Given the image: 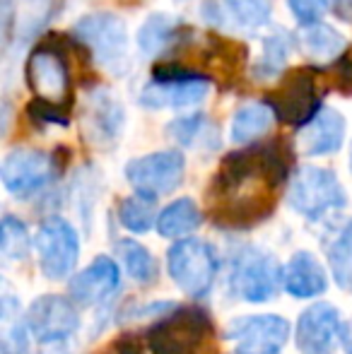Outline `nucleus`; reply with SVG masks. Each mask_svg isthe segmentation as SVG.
I'll use <instances>...</instances> for the list:
<instances>
[{
	"instance_id": "f257e3e1",
	"label": "nucleus",
	"mask_w": 352,
	"mask_h": 354,
	"mask_svg": "<svg viewBox=\"0 0 352 354\" xmlns=\"http://www.w3.org/2000/svg\"><path fill=\"white\" fill-rule=\"evenodd\" d=\"M287 171V154L277 145H256L227 154L207 191L210 217L230 229L263 222L275 210Z\"/></svg>"
},
{
	"instance_id": "f03ea898",
	"label": "nucleus",
	"mask_w": 352,
	"mask_h": 354,
	"mask_svg": "<svg viewBox=\"0 0 352 354\" xmlns=\"http://www.w3.org/2000/svg\"><path fill=\"white\" fill-rule=\"evenodd\" d=\"M210 316L201 308H178L150 330L152 354H207L212 347Z\"/></svg>"
},
{
	"instance_id": "7ed1b4c3",
	"label": "nucleus",
	"mask_w": 352,
	"mask_h": 354,
	"mask_svg": "<svg viewBox=\"0 0 352 354\" xmlns=\"http://www.w3.org/2000/svg\"><path fill=\"white\" fill-rule=\"evenodd\" d=\"M77 39L89 46L97 63L116 77H123L131 68L128 56V29L118 15L111 12H94L85 15L75 24Z\"/></svg>"
},
{
	"instance_id": "20e7f679",
	"label": "nucleus",
	"mask_w": 352,
	"mask_h": 354,
	"mask_svg": "<svg viewBox=\"0 0 352 354\" xmlns=\"http://www.w3.org/2000/svg\"><path fill=\"white\" fill-rule=\"evenodd\" d=\"M266 104L282 123L304 128L321 111V92L316 71L297 68L266 97Z\"/></svg>"
},
{
	"instance_id": "39448f33",
	"label": "nucleus",
	"mask_w": 352,
	"mask_h": 354,
	"mask_svg": "<svg viewBox=\"0 0 352 354\" xmlns=\"http://www.w3.org/2000/svg\"><path fill=\"white\" fill-rule=\"evenodd\" d=\"M287 198L297 212L309 219H319L333 210H340L348 201L338 176L321 167L299 169L292 176Z\"/></svg>"
},
{
	"instance_id": "423d86ee",
	"label": "nucleus",
	"mask_w": 352,
	"mask_h": 354,
	"mask_svg": "<svg viewBox=\"0 0 352 354\" xmlns=\"http://www.w3.org/2000/svg\"><path fill=\"white\" fill-rule=\"evenodd\" d=\"M207 89H210V80L203 75L176 66H157L152 71V82L142 89L140 104L147 109L193 106L205 99Z\"/></svg>"
},
{
	"instance_id": "0eeeda50",
	"label": "nucleus",
	"mask_w": 352,
	"mask_h": 354,
	"mask_svg": "<svg viewBox=\"0 0 352 354\" xmlns=\"http://www.w3.org/2000/svg\"><path fill=\"white\" fill-rule=\"evenodd\" d=\"M169 275L191 297H205L215 282V253L201 239H183L167 256Z\"/></svg>"
},
{
	"instance_id": "6e6552de",
	"label": "nucleus",
	"mask_w": 352,
	"mask_h": 354,
	"mask_svg": "<svg viewBox=\"0 0 352 354\" xmlns=\"http://www.w3.org/2000/svg\"><path fill=\"white\" fill-rule=\"evenodd\" d=\"M183 169H186L183 154L178 149H165V152H152L128 162L126 178L136 188V193L157 198L178 188Z\"/></svg>"
},
{
	"instance_id": "1a4fd4ad",
	"label": "nucleus",
	"mask_w": 352,
	"mask_h": 354,
	"mask_svg": "<svg viewBox=\"0 0 352 354\" xmlns=\"http://www.w3.org/2000/svg\"><path fill=\"white\" fill-rule=\"evenodd\" d=\"M37 251L44 275L51 280H61L75 268L77 256H80V241H77L75 229L66 219L51 217L39 229Z\"/></svg>"
},
{
	"instance_id": "9d476101",
	"label": "nucleus",
	"mask_w": 352,
	"mask_h": 354,
	"mask_svg": "<svg viewBox=\"0 0 352 354\" xmlns=\"http://www.w3.org/2000/svg\"><path fill=\"white\" fill-rule=\"evenodd\" d=\"M227 337L234 345V354H280L290 337V323L280 316L237 318Z\"/></svg>"
},
{
	"instance_id": "9b49d317",
	"label": "nucleus",
	"mask_w": 352,
	"mask_h": 354,
	"mask_svg": "<svg viewBox=\"0 0 352 354\" xmlns=\"http://www.w3.org/2000/svg\"><path fill=\"white\" fill-rule=\"evenodd\" d=\"M53 159L41 149H12L5 157L0 176L3 183L12 196L17 198H29L34 193H39L48 181L53 178Z\"/></svg>"
},
{
	"instance_id": "f8f14e48",
	"label": "nucleus",
	"mask_w": 352,
	"mask_h": 354,
	"mask_svg": "<svg viewBox=\"0 0 352 354\" xmlns=\"http://www.w3.org/2000/svg\"><path fill=\"white\" fill-rule=\"evenodd\" d=\"M27 84L39 99L61 104L71 94V71L66 66V58L61 51L48 46H39L27 58Z\"/></svg>"
},
{
	"instance_id": "ddd939ff",
	"label": "nucleus",
	"mask_w": 352,
	"mask_h": 354,
	"mask_svg": "<svg viewBox=\"0 0 352 354\" xmlns=\"http://www.w3.org/2000/svg\"><path fill=\"white\" fill-rule=\"evenodd\" d=\"M203 19L220 32H256L270 22V0H207Z\"/></svg>"
},
{
	"instance_id": "4468645a",
	"label": "nucleus",
	"mask_w": 352,
	"mask_h": 354,
	"mask_svg": "<svg viewBox=\"0 0 352 354\" xmlns=\"http://www.w3.org/2000/svg\"><path fill=\"white\" fill-rule=\"evenodd\" d=\"M29 330L34 333L39 342H61L71 337L80 326L77 311L68 299L56 297V294H46V297L37 299L27 313Z\"/></svg>"
},
{
	"instance_id": "2eb2a0df",
	"label": "nucleus",
	"mask_w": 352,
	"mask_h": 354,
	"mask_svg": "<svg viewBox=\"0 0 352 354\" xmlns=\"http://www.w3.org/2000/svg\"><path fill=\"white\" fill-rule=\"evenodd\" d=\"M335 335H340L338 308L331 304H314L297 323V347L302 354H324L331 350Z\"/></svg>"
},
{
	"instance_id": "dca6fc26",
	"label": "nucleus",
	"mask_w": 352,
	"mask_h": 354,
	"mask_svg": "<svg viewBox=\"0 0 352 354\" xmlns=\"http://www.w3.org/2000/svg\"><path fill=\"white\" fill-rule=\"evenodd\" d=\"M121 284L118 268L111 258H97L77 272L71 280V294L80 306H92V304H102L111 297Z\"/></svg>"
},
{
	"instance_id": "f3484780",
	"label": "nucleus",
	"mask_w": 352,
	"mask_h": 354,
	"mask_svg": "<svg viewBox=\"0 0 352 354\" xmlns=\"http://www.w3.org/2000/svg\"><path fill=\"white\" fill-rule=\"evenodd\" d=\"M280 263L272 256H254L237 272V292L244 301L263 304L280 289Z\"/></svg>"
},
{
	"instance_id": "a211bd4d",
	"label": "nucleus",
	"mask_w": 352,
	"mask_h": 354,
	"mask_svg": "<svg viewBox=\"0 0 352 354\" xmlns=\"http://www.w3.org/2000/svg\"><path fill=\"white\" fill-rule=\"evenodd\" d=\"M345 138V118L335 109H321L309 123L299 131V149L311 157L333 154L340 149Z\"/></svg>"
},
{
	"instance_id": "6ab92c4d",
	"label": "nucleus",
	"mask_w": 352,
	"mask_h": 354,
	"mask_svg": "<svg viewBox=\"0 0 352 354\" xmlns=\"http://www.w3.org/2000/svg\"><path fill=\"white\" fill-rule=\"evenodd\" d=\"M85 126L94 142L113 140L121 133L123 126V109L118 102H113L109 94L97 92L89 97L85 111Z\"/></svg>"
},
{
	"instance_id": "aec40b11",
	"label": "nucleus",
	"mask_w": 352,
	"mask_h": 354,
	"mask_svg": "<svg viewBox=\"0 0 352 354\" xmlns=\"http://www.w3.org/2000/svg\"><path fill=\"white\" fill-rule=\"evenodd\" d=\"M285 287L297 299L316 297L326 289V272L311 253H297L285 270Z\"/></svg>"
},
{
	"instance_id": "412c9836",
	"label": "nucleus",
	"mask_w": 352,
	"mask_h": 354,
	"mask_svg": "<svg viewBox=\"0 0 352 354\" xmlns=\"http://www.w3.org/2000/svg\"><path fill=\"white\" fill-rule=\"evenodd\" d=\"M181 22L167 17L162 12H155L145 19V24L138 32V46L147 53V56H157L172 48L181 39Z\"/></svg>"
},
{
	"instance_id": "4be33fe9",
	"label": "nucleus",
	"mask_w": 352,
	"mask_h": 354,
	"mask_svg": "<svg viewBox=\"0 0 352 354\" xmlns=\"http://www.w3.org/2000/svg\"><path fill=\"white\" fill-rule=\"evenodd\" d=\"M203 217L201 210L193 201L188 198H178L172 205H167L165 210L157 217V232L167 239H176V236H186V234L196 232L201 227Z\"/></svg>"
},
{
	"instance_id": "5701e85b",
	"label": "nucleus",
	"mask_w": 352,
	"mask_h": 354,
	"mask_svg": "<svg viewBox=\"0 0 352 354\" xmlns=\"http://www.w3.org/2000/svg\"><path fill=\"white\" fill-rule=\"evenodd\" d=\"M272 116L275 113L270 111L268 104H246L232 118V131L230 138L232 142H251L256 138H261L268 128L272 126Z\"/></svg>"
},
{
	"instance_id": "b1692460",
	"label": "nucleus",
	"mask_w": 352,
	"mask_h": 354,
	"mask_svg": "<svg viewBox=\"0 0 352 354\" xmlns=\"http://www.w3.org/2000/svg\"><path fill=\"white\" fill-rule=\"evenodd\" d=\"M299 41H302V48H304L309 56L314 58H335L338 53H343L345 48V39L335 32L333 27L328 24H309V27L302 29L299 34Z\"/></svg>"
},
{
	"instance_id": "393cba45",
	"label": "nucleus",
	"mask_w": 352,
	"mask_h": 354,
	"mask_svg": "<svg viewBox=\"0 0 352 354\" xmlns=\"http://www.w3.org/2000/svg\"><path fill=\"white\" fill-rule=\"evenodd\" d=\"M116 253L126 266L128 275L136 282L147 284L157 277V263L142 243L133 241V239H123V241L116 243Z\"/></svg>"
},
{
	"instance_id": "a878e982",
	"label": "nucleus",
	"mask_w": 352,
	"mask_h": 354,
	"mask_svg": "<svg viewBox=\"0 0 352 354\" xmlns=\"http://www.w3.org/2000/svg\"><path fill=\"white\" fill-rule=\"evenodd\" d=\"M118 219L126 229L136 234H142L155 224V198L136 193L133 198H126L118 207Z\"/></svg>"
},
{
	"instance_id": "bb28decb",
	"label": "nucleus",
	"mask_w": 352,
	"mask_h": 354,
	"mask_svg": "<svg viewBox=\"0 0 352 354\" xmlns=\"http://www.w3.org/2000/svg\"><path fill=\"white\" fill-rule=\"evenodd\" d=\"M287 56H290V39L285 37V32H277V34H270L263 44V53L261 58L256 61L254 66V73L259 80H266V77H272L285 68L287 63Z\"/></svg>"
},
{
	"instance_id": "cd10ccee",
	"label": "nucleus",
	"mask_w": 352,
	"mask_h": 354,
	"mask_svg": "<svg viewBox=\"0 0 352 354\" xmlns=\"http://www.w3.org/2000/svg\"><path fill=\"white\" fill-rule=\"evenodd\" d=\"M331 270H333L335 282L352 292V222L331 248Z\"/></svg>"
},
{
	"instance_id": "c85d7f7f",
	"label": "nucleus",
	"mask_w": 352,
	"mask_h": 354,
	"mask_svg": "<svg viewBox=\"0 0 352 354\" xmlns=\"http://www.w3.org/2000/svg\"><path fill=\"white\" fill-rule=\"evenodd\" d=\"M0 248H3V256L8 261H19V258L27 256V246H29V236H27V227H24L19 219L15 217H5L3 219V229H0Z\"/></svg>"
},
{
	"instance_id": "c756f323",
	"label": "nucleus",
	"mask_w": 352,
	"mask_h": 354,
	"mask_svg": "<svg viewBox=\"0 0 352 354\" xmlns=\"http://www.w3.org/2000/svg\"><path fill=\"white\" fill-rule=\"evenodd\" d=\"M27 113L37 126H46V123H61V126H66L68 123L66 106L63 104L46 102V99H34L27 106Z\"/></svg>"
},
{
	"instance_id": "7c9ffc66",
	"label": "nucleus",
	"mask_w": 352,
	"mask_h": 354,
	"mask_svg": "<svg viewBox=\"0 0 352 354\" xmlns=\"http://www.w3.org/2000/svg\"><path fill=\"white\" fill-rule=\"evenodd\" d=\"M203 126H205V116L196 113V116H186V118H178V121L169 123L167 131H169V136L181 145H193L196 138L203 133Z\"/></svg>"
},
{
	"instance_id": "2f4dec72",
	"label": "nucleus",
	"mask_w": 352,
	"mask_h": 354,
	"mask_svg": "<svg viewBox=\"0 0 352 354\" xmlns=\"http://www.w3.org/2000/svg\"><path fill=\"white\" fill-rule=\"evenodd\" d=\"M287 5H290L292 15H295L304 27L319 22L321 15H324V10L328 8L326 0H287Z\"/></svg>"
},
{
	"instance_id": "473e14b6",
	"label": "nucleus",
	"mask_w": 352,
	"mask_h": 354,
	"mask_svg": "<svg viewBox=\"0 0 352 354\" xmlns=\"http://www.w3.org/2000/svg\"><path fill=\"white\" fill-rule=\"evenodd\" d=\"M27 350V337H24V328L19 323L5 328L3 333V354H24Z\"/></svg>"
},
{
	"instance_id": "72a5a7b5",
	"label": "nucleus",
	"mask_w": 352,
	"mask_h": 354,
	"mask_svg": "<svg viewBox=\"0 0 352 354\" xmlns=\"http://www.w3.org/2000/svg\"><path fill=\"white\" fill-rule=\"evenodd\" d=\"M99 354H142L140 350V342L131 335H123L118 340H113L111 345H106Z\"/></svg>"
},
{
	"instance_id": "f704fd0d",
	"label": "nucleus",
	"mask_w": 352,
	"mask_h": 354,
	"mask_svg": "<svg viewBox=\"0 0 352 354\" xmlns=\"http://www.w3.org/2000/svg\"><path fill=\"white\" fill-rule=\"evenodd\" d=\"M328 10H333L335 17L340 19H352V0H326Z\"/></svg>"
},
{
	"instance_id": "c9c22d12",
	"label": "nucleus",
	"mask_w": 352,
	"mask_h": 354,
	"mask_svg": "<svg viewBox=\"0 0 352 354\" xmlns=\"http://www.w3.org/2000/svg\"><path fill=\"white\" fill-rule=\"evenodd\" d=\"M340 342H343L345 352L352 354V321H348L343 328H340Z\"/></svg>"
},
{
	"instance_id": "e433bc0d",
	"label": "nucleus",
	"mask_w": 352,
	"mask_h": 354,
	"mask_svg": "<svg viewBox=\"0 0 352 354\" xmlns=\"http://www.w3.org/2000/svg\"><path fill=\"white\" fill-rule=\"evenodd\" d=\"M350 169H352V145H350Z\"/></svg>"
}]
</instances>
